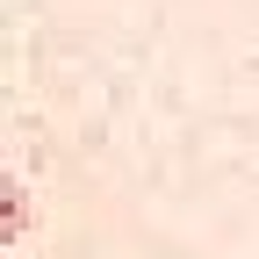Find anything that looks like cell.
Masks as SVG:
<instances>
[{"label":"cell","instance_id":"1","mask_svg":"<svg viewBox=\"0 0 259 259\" xmlns=\"http://www.w3.org/2000/svg\"><path fill=\"white\" fill-rule=\"evenodd\" d=\"M22 223H29V202H22V187H8V238H22Z\"/></svg>","mask_w":259,"mask_h":259}]
</instances>
